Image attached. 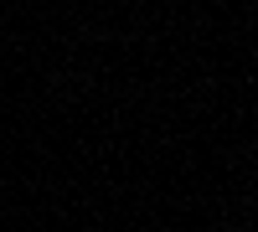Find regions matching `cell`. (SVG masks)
Here are the masks:
<instances>
[]
</instances>
